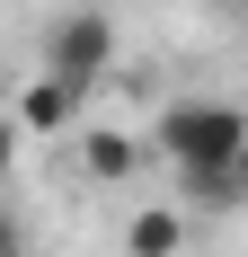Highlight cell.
<instances>
[{
  "instance_id": "cell-1",
  "label": "cell",
  "mask_w": 248,
  "mask_h": 257,
  "mask_svg": "<svg viewBox=\"0 0 248 257\" xmlns=\"http://www.w3.org/2000/svg\"><path fill=\"white\" fill-rule=\"evenodd\" d=\"M160 151L177 160L186 195H230V169L248 151V115L239 106H169L160 115Z\"/></svg>"
},
{
  "instance_id": "cell-2",
  "label": "cell",
  "mask_w": 248,
  "mask_h": 257,
  "mask_svg": "<svg viewBox=\"0 0 248 257\" xmlns=\"http://www.w3.org/2000/svg\"><path fill=\"white\" fill-rule=\"evenodd\" d=\"M106 62H115V18H106V9H71V18H53V36H45V71H53V80L98 89Z\"/></svg>"
},
{
  "instance_id": "cell-3",
  "label": "cell",
  "mask_w": 248,
  "mask_h": 257,
  "mask_svg": "<svg viewBox=\"0 0 248 257\" xmlns=\"http://www.w3.org/2000/svg\"><path fill=\"white\" fill-rule=\"evenodd\" d=\"M80 106H89V89H71V80L36 71V80L18 89V106H9V115H18L27 133H71V124H80Z\"/></svg>"
},
{
  "instance_id": "cell-4",
  "label": "cell",
  "mask_w": 248,
  "mask_h": 257,
  "mask_svg": "<svg viewBox=\"0 0 248 257\" xmlns=\"http://www.w3.org/2000/svg\"><path fill=\"white\" fill-rule=\"evenodd\" d=\"M177 248H186V213L177 204H142L124 222V257H177Z\"/></svg>"
},
{
  "instance_id": "cell-5",
  "label": "cell",
  "mask_w": 248,
  "mask_h": 257,
  "mask_svg": "<svg viewBox=\"0 0 248 257\" xmlns=\"http://www.w3.org/2000/svg\"><path fill=\"white\" fill-rule=\"evenodd\" d=\"M80 160H89V178H106V186H115V178H133V160H142V142L106 124V133H89V142H80Z\"/></svg>"
},
{
  "instance_id": "cell-6",
  "label": "cell",
  "mask_w": 248,
  "mask_h": 257,
  "mask_svg": "<svg viewBox=\"0 0 248 257\" xmlns=\"http://www.w3.org/2000/svg\"><path fill=\"white\" fill-rule=\"evenodd\" d=\"M18 142H27V124H18V115H0V178L18 169Z\"/></svg>"
},
{
  "instance_id": "cell-7",
  "label": "cell",
  "mask_w": 248,
  "mask_h": 257,
  "mask_svg": "<svg viewBox=\"0 0 248 257\" xmlns=\"http://www.w3.org/2000/svg\"><path fill=\"white\" fill-rule=\"evenodd\" d=\"M0 257H27V239H18V222L0 213Z\"/></svg>"
},
{
  "instance_id": "cell-8",
  "label": "cell",
  "mask_w": 248,
  "mask_h": 257,
  "mask_svg": "<svg viewBox=\"0 0 248 257\" xmlns=\"http://www.w3.org/2000/svg\"><path fill=\"white\" fill-rule=\"evenodd\" d=\"M230 195H239V204H248V151H239V169H230Z\"/></svg>"
},
{
  "instance_id": "cell-9",
  "label": "cell",
  "mask_w": 248,
  "mask_h": 257,
  "mask_svg": "<svg viewBox=\"0 0 248 257\" xmlns=\"http://www.w3.org/2000/svg\"><path fill=\"white\" fill-rule=\"evenodd\" d=\"M204 9H248V0H204Z\"/></svg>"
}]
</instances>
